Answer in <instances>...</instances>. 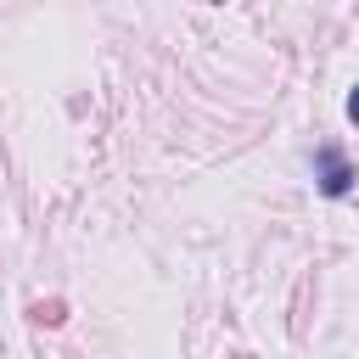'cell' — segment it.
<instances>
[{
  "label": "cell",
  "mask_w": 359,
  "mask_h": 359,
  "mask_svg": "<svg viewBox=\"0 0 359 359\" xmlns=\"http://www.w3.org/2000/svg\"><path fill=\"white\" fill-rule=\"evenodd\" d=\"M353 180H359V168H353V157H348V151H342L337 140L314 146V191H320V196L342 202V196L353 191Z\"/></svg>",
  "instance_id": "obj_1"
},
{
  "label": "cell",
  "mask_w": 359,
  "mask_h": 359,
  "mask_svg": "<svg viewBox=\"0 0 359 359\" xmlns=\"http://www.w3.org/2000/svg\"><path fill=\"white\" fill-rule=\"evenodd\" d=\"M342 112H348V123H353V129H359V84H353V90H348V107H342Z\"/></svg>",
  "instance_id": "obj_2"
}]
</instances>
